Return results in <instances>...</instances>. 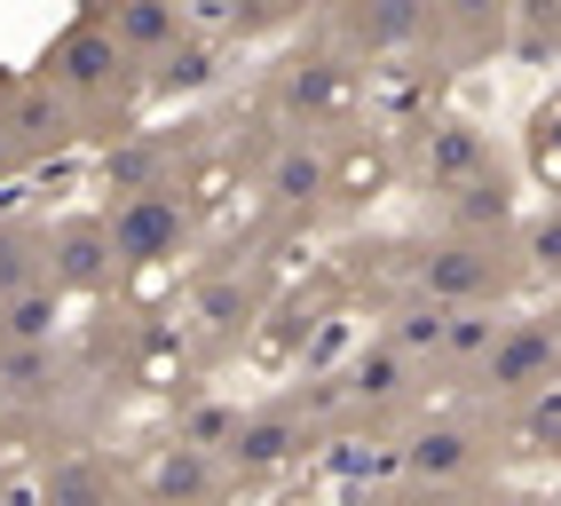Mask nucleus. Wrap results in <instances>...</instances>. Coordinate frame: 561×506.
<instances>
[{"mask_svg":"<svg viewBox=\"0 0 561 506\" xmlns=\"http://www.w3.org/2000/svg\"><path fill=\"white\" fill-rule=\"evenodd\" d=\"M41 80L71 103V112H80V127H88V135H127L135 95H151V88H142V64L119 48V32L103 24L95 0H88V9H80V16H71L56 41H48Z\"/></svg>","mask_w":561,"mask_h":506,"instance_id":"nucleus-1","label":"nucleus"},{"mask_svg":"<svg viewBox=\"0 0 561 506\" xmlns=\"http://www.w3.org/2000/svg\"><path fill=\"white\" fill-rule=\"evenodd\" d=\"M111 245H119V277H142V269H167L182 262L191 245V198L174 191H142V198H111Z\"/></svg>","mask_w":561,"mask_h":506,"instance_id":"nucleus-2","label":"nucleus"},{"mask_svg":"<svg viewBox=\"0 0 561 506\" xmlns=\"http://www.w3.org/2000/svg\"><path fill=\"white\" fill-rule=\"evenodd\" d=\"M48 285L64 301H103L119 277V245H111V214H64L48 222Z\"/></svg>","mask_w":561,"mask_h":506,"instance_id":"nucleus-3","label":"nucleus"},{"mask_svg":"<svg viewBox=\"0 0 561 506\" xmlns=\"http://www.w3.org/2000/svg\"><path fill=\"white\" fill-rule=\"evenodd\" d=\"M0 127H9V151H16V174L24 166H41V159H56V151H71L88 127H80V112L32 71V80H9L0 88Z\"/></svg>","mask_w":561,"mask_h":506,"instance_id":"nucleus-4","label":"nucleus"},{"mask_svg":"<svg viewBox=\"0 0 561 506\" xmlns=\"http://www.w3.org/2000/svg\"><path fill=\"white\" fill-rule=\"evenodd\" d=\"M174 183H182V142L174 135L127 127L111 142V159H103V191L111 198H142V191H174Z\"/></svg>","mask_w":561,"mask_h":506,"instance_id":"nucleus-5","label":"nucleus"},{"mask_svg":"<svg viewBox=\"0 0 561 506\" xmlns=\"http://www.w3.org/2000/svg\"><path fill=\"white\" fill-rule=\"evenodd\" d=\"M221 483H230V467H221L214 451H198V444L174 436V444L151 459V475H142V506H214Z\"/></svg>","mask_w":561,"mask_h":506,"instance_id":"nucleus-6","label":"nucleus"},{"mask_svg":"<svg viewBox=\"0 0 561 506\" xmlns=\"http://www.w3.org/2000/svg\"><path fill=\"white\" fill-rule=\"evenodd\" d=\"M301 444H309V427L293 419L285 404H270V412H238V436L221 444V467L253 483V475H277V467L301 451Z\"/></svg>","mask_w":561,"mask_h":506,"instance_id":"nucleus-7","label":"nucleus"},{"mask_svg":"<svg viewBox=\"0 0 561 506\" xmlns=\"http://www.w3.org/2000/svg\"><path fill=\"white\" fill-rule=\"evenodd\" d=\"M341 56H324V48H293L277 56V80H270V103L285 119H324L332 103H341Z\"/></svg>","mask_w":561,"mask_h":506,"instance_id":"nucleus-8","label":"nucleus"},{"mask_svg":"<svg viewBox=\"0 0 561 506\" xmlns=\"http://www.w3.org/2000/svg\"><path fill=\"white\" fill-rule=\"evenodd\" d=\"M103 24L119 32V48L135 64H159L174 41H191V16H182V0H95Z\"/></svg>","mask_w":561,"mask_h":506,"instance_id":"nucleus-9","label":"nucleus"},{"mask_svg":"<svg viewBox=\"0 0 561 506\" xmlns=\"http://www.w3.org/2000/svg\"><path fill=\"white\" fill-rule=\"evenodd\" d=\"M435 0H341V32L364 48V56H396L427 32Z\"/></svg>","mask_w":561,"mask_h":506,"instance_id":"nucleus-10","label":"nucleus"},{"mask_svg":"<svg viewBox=\"0 0 561 506\" xmlns=\"http://www.w3.org/2000/svg\"><path fill=\"white\" fill-rule=\"evenodd\" d=\"M553 365H561V341H553V333H538V324H514V333L491 348L482 380H491V388H506V395H522V388L553 380Z\"/></svg>","mask_w":561,"mask_h":506,"instance_id":"nucleus-11","label":"nucleus"},{"mask_svg":"<svg viewBox=\"0 0 561 506\" xmlns=\"http://www.w3.org/2000/svg\"><path fill=\"white\" fill-rule=\"evenodd\" d=\"M41 506H119V483L95 451H64L41 475Z\"/></svg>","mask_w":561,"mask_h":506,"instance_id":"nucleus-12","label":"nucleus"},{"mask_svg":"<svg viewBox=\"0 0 561 506\" xmlns=\"http://www.w3.org/2000/svg\"><path fill=\"white\" fill-rule=\"evenodd\" d=\"M56 324H64V294L41 277L0 301V348H41V341H56Z\"/></svg>","mask_w":561,"mask_h":506,"instance_id":"nucleus-13","label":"nucleus"},{"mask_svg":"<svg viewBox=\"0 0 561 506\" xmlns=\"http://www.w3.org/2000/svg\"><path fill=\"white\" fill-rule=\"evenodd\" d=\"M0 395H9V404H48V395H64L56 341H41V348H0Z\"/></svg>","mask_w":561,"mask_h":506,"instance_id":"nucleus-14","label":"nucleus"},{"mask_svg":"<svg viewBox=\"0 0 561 506\" xmlns=\"http://www.w3.org/2000/svg\"><path fill=\"white\" fill-rule=\"evenodd\" d=\"M253 309H261V294L245 285V269H214V277L198 285V324H206V333H221V341L245 333Z\"/></svg>","mask_w":561,"mask_h":506,"instance_id":"nucleus-15","label":"nucleus"},{"mask_svg":"<svg viewBox=\"0 0 561 506\" xmlns=\"http://www.w3.org/2000/svg\"><path fill=\"white\" fill-rule=\"evenodd\" d=\"M142 88H151V95H198V88H214V48L198 41V32H191V41H174L159 64H142Z\"/></svg>","mask_w":561,"mask_h":506,"instance_id":"nucleus-16","label":"nucleus"},{"mask_svg":"<svg viewBox=\"0 0 561 506\" xmlns=\"http://www.w3.org/2000/svg\"><path fill=\"white\" fill-rule=\"evenodd\" d=\"M261 183H270V198H277V206H317L332 174H324V159L309 151V142H285V151L270 159V174H261Z\"/></svg>","mask_w":561,"mask_h":506,"instance_id":"nucleus-17","label":"nucleus"},{"mask_svg":"<svg viewBox=\"0 0 561 506\" xmlns=\"http://www.w3.org/2000/svg\"><path fill=\"white\" fill-rule=\"evenodd\" d=\"M48 277V230H24V222H0V301L24 294V285Z\"/></svg>","mask_w":561,"mask_h":506,"instance_id":"nucleus-18","label":"nucleus"},{"mask_svg":"<svg viewBox=\"0 0 561 506\" xmlns=\"http://www.w3.org/2000/svg\"><path fill=\"white\" fill-rule=\"evenodd\" d=\"M341 388L356 395V404H396V395L411 388V365H403L396 348H364L356 365H348V380H341Z\"/></svg>","mask_w":561,"mask_h":506,"instance_id":"nucleus-19","label":"nucleus"},{"mask_svg":"<svg viewBox=\"0 0 561 506\" xmlns=\"http://www.w3.org/2000/svg\"><path fill=\"white\" fill-rule=\"evenodd\" d=\"M467 32V41H491V32L506 24V0H435V16H427V32Z\"/></svg>","mask_w":561,"mask_h":506,"instance_id":"nucleus-20","label":"nucleus"},{"mask_svg":"<svg viewBox=\"0 0 561 506\" xmlns=\"http://www.w3.org/2000/svg\"><path fill=\"white\" fill-rule=\"evenodd\" d=\"M427 166H435V174H467V166H482V151H474V135H459L451 119H443V127L427 135Z\"/></svg>","mask_w":561,"mask_h":506,"instance_id":"nucleus-21","label":"nucleus"},{"mask_svg":"<svg viewBox=\"0 0 561 506\" xmlns=\"http://www.w3.org/2000/svg\"><path fill=\"white\" fill-rule=\"evenodd\" d=\"M459 459H467V444H459V436H427L420 451H411V467H420V475H451Z\"/></svg>","mask_w":561,"mask_h":506,"instance_id":"nucleus-22","label":"nucleus"},{"mask_svg":"<svg viewBox=\"0 0 561 506\" xmlns=\"http://www.w3.org/2000/svg\"><path fill=\"white\" fill-rule=\"evenodd\" d=\"M530 253H538V269H561V214H553V222H538Z\"/></svg>","mask_w":561,"mask_h":506,"instance_id":"nucleus-23","label":"nucleus"},{"mask_svg":"<svg viewBox=\"0 0 561 506\" xmlns=\"http://www.w3.org/2000/svg\"><path fill=\"white\" fill-rule=\"evenodd\" d=\"M388 506H443V498H388Z\"/></svg>","mask_w":561,"mask_h":506,"instance_id":"nucleus-24","label":"nucleus"},{"mask_svg":"<svg viewBox=\"0 0 561 506\" xmlns=\"http://www.w3.org/2000/svg\"><path fill=\"white\" fill-rule=\"evenodd\" d=\"M0 506H9V459H0Z\"/></svg>","mask_w":561,"mask_h":506,"instance_id":"nucleus-25","label":"nucleus"},{"mask_svg":"<svg viewBox=\"0 0 561 506\" xmlns=\"http://www.w3.org/2000/svg\"><path fill=\"white\" fill-rule=\"evenodd\" d=\"M553 341H561V324H553Z\"/></svg>","mask_w":561,"mask_h":506,"instance_id":"nucleus-26","label":"nucleus"},{"mask_svg":"<svg viewBox=\"0 0 561 506\" xmlns=\"http://www.w3.org/2000/svg\"><path fill=\"white\" fill-rule=\"evenodd\" d=\"M499 506H514V498H499Z\"/></svg>","mask_w":561,"mask_h":506,"instance_id":"nucleus-27","label":"nucleus"}]
</instances>
